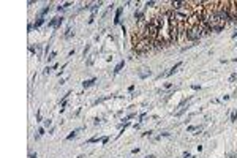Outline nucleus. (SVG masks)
<instances>
[{
    "label": "nucleus",
    "instance_id": "obj_1",
    "mask_svg": "<svg viewBox=\"0 0 237 158\" xmlns=\"http://www.w3.org/2000/svg\"><path fill=\"white\" fill-rule=\"evenodd\" d=\"M202 30L199 27V24H194V25H187V38L190 40V41H196V40H199L202 36Z\"/></svg>",
    "mask_w": 237,
    "mask_h": 158
},
{
    "label": "nucleus",
    "instance_id": "obj_2",
    "mask_svg": "<svg viewBox=\"0 0 237 158\" xmlns=\"http://www.w3.org/2000/svg\"><path fill=\"white\" fill-rule=\"evenodd\" d=\"M62 21H63V17H62V16H60V17H54V19H52V21H51L48 25H49V27H55V29H57L58 25L62 24Z\"/></svg>",
    "mask_w": 237,
    "mask_h": 158
},
{
    "label": "nucleus",
    "instance_id": "obj_3",
    "mask_svg": "<svg viewBox=\"0 0 237 158\" xmlns=\"http://www.w3.org/2000/svg\"><path fill=\"white\" fill-rule=\"evenodd\" d=\"M180 65H182V62H179V63H175V65H174V67L171 68V71H168V73H166V76H171V74H174V73L177 71V68H179Z\"/></svg>",
    "mask_w": 237,
    "mask_h": 158
},
{
    "label": "nucleus",
    "instance_id": "obj_4",
    "mask_svg": "<svg viewBox=\"0 0 237 158\" xmlns=\"http://www.w3.org/2000/svg\"><path fill=\"white\" fill-rule=\"evenodd\" d=\"M43 24H44V19H43V17H40L38 21H36V22L33 24V27H35V29H40V27H41Z\"/></svg>",
    "mask_w": 237,
    "mask_h": 158
},
{
    "label": "nucleus",
    "instance_id": "obj_5",
    "mask_svg": "<svg viewBox=\"0 0 237 158\" xmlns=\"http://www.w3.org/2000/svg\"><path fill=\"white\" fill-rule=\"evenodd\" d=\"M95 81H96V79L93 77V79H89V81H84L82 84H84V87H90V85H92V84H93Z\"/></svg>",
    "mask_w": 237,
    "mask_h": 158
},
{
    "label": "nucleus",
    "instance_id": "obj_6",
    "mask_svg": "<svg viewBox=\"0 0 237 158\" xmlns=\"http://www.w3.org/2000/svg\"><path fill=\"white\" fill-rule=\"evenodd\" d=\"M120 13H122V8H118V10H117V13H115V19H114V22H115V24H118V19H120Z\"/></svg>",
    "mask_w": 237,
    "mask_h": 158
},
{
    "label": "nucleus",
    "instance_id": "obj_7",
    "mask_svg": "<svg viewBox=\"0 0 237 158\" xmlns=\"http://www.w3.org/2000/svg\"><path fill=\"white\" fill-rule=\"evenodd\" d=\"M122 67H123V62H120V63H118V65L115 67V70H114V73H118V71H120V70H122Z\"/></svg>",
    "mask_w": 237,
    "mask_h": 158
},
{
    "label": "nucleus",
    "instance_id": "obj_8",
    "mask_svg": "<svg viewBox=\"0 0 237 158\" xmlns=\"http://www.w3.org/2000/svg\"><path fill=\"white\" fill-rule=\"evenodd\" d=\"M76 133H77V130H76V131H73L71 134H68V136H67V139H73V137L76 136Z\"/></svg>",
    "mask_w": 237,
    "mask_h": 158
},
{
    "label": "nucleus",
    "instance_id": "obj_9",
    "mask_svg": "<svg viewBox=\"0 0 237 158\" xmlns=\"http://www.w3.org/2000/svg\"><path fill=\"white\" fill-rule=\"evenodd\" d=\"M55 55H57V52H51V55L48 57V60H52V58H55Z\"/></svg>",
    "mask_w": 237,
    "mask_h": 158
},
{
    "label": "nucleus",
    "instance_id": "obj_10",
    "mask_svg": "<svg viewBox=\"0 0 237 158\" xmlns=\"http://www.w3.org/2000/svg\"><path fill=\"white\" fill-rule=\"evenodd\" d=\"M70 36H71V29H68L67 33H65V38H70Z\"/></svg>",
    "mask_w": 237,
    "mask_h": 158
},
{
    "label": "nucleus",
    "instance_id": "obj_11",
    "mask_svg": "<svg viewBox=\"0 0 237 158\" xmlns=\"http://www.w3.org/2000/svg\"><path fill=\"white\" fill-rule=\"evenodd\" d=\"M51 71H52V68H49V67H48V68H46V70H44V73H46V74H49V73H51Z\"/></svg>",
    "mask_w": 237,
    "mask_h": 158
},
{
    "label": "nucleus",
    "instance_id": "obj_12",
    "mask_svg": "<svg viewBox=\"0 0 237 158\" xmlns=\"http://www.w3.org/2000/svg\"><path fill=\"white\" fill-rule=\"evenodd\" d=\"M235 118H237V115H235V114H231V120H232V122L235 120Z\"/></svg>",
    "mask_w": 237,
    "mask_h": 158
},
{
    "label": "nucleus",
    "instance_id": "obj_13",
    "mask_svg": "<svg viewBox=\"0 0 237 158\" xmlns=\"http://www.w3.org/2000/svg\"><path fill=\"white\" fill-rule=\"evenodd\" d=\"M194 130H199V128H196V127H190L188 128V131H194Z\"/></svg>",
    "mask_w": 237,
    "mask_h": 158
},
{
    "label": "nucleus",
    "instance_id": "obj_14",
    "mask_svg": "<svg viewBox=\"0 0 237 158\" xmlns=\"http://www.w3.org/2000/svg\"><path fill=\"white\" fill-rule=\"evenodd\" d=\"M29 158H36V153H32V155H30Z\"/></svg>",
    "mask_w": 237,
    "mask_h": 158
},
{
    "label": "nucleus",
    "instance_id": "obj_15",
    "mask_svg": "<svg viewBox=\"0 0 237 158\" xmlns=\"http://www.w3.org/2000/svg\"><path fill=\"white\" fill-rule=\"evenodd\" d=\"M235 36H237V32H234V33H232V38H235Z\"/></svg>",
    "mask_w": 237,
    "mask_h": 158
},
{
    "label": "nucleus",
    "instance_id": "obj_16",
    "mask_svg": "<svg viewBox=\"0 0 237 158\" xmlns=\"http://www.w3.org/2000/svg\"><path fill=\"white\" fill-rule=\"evenodd\" d=\"M146 158H155V156H153V155H149V156H146Z\"/></svg>",
    "mask_w": 237,
    "mask_h": 158
},
{
    "label": "nucleus",
    "instance_id": "obj_17",
    "mask_svg": "<svg viewBox=\"0 0 237 158\" xmlns=\"http://www.w3.org/2000/svg\"><path fill=\"white\" fill-rule=\"evenodd\" d=\"M235 6H237V2H235Z\"/></svg>",
    "mask_w": 237,
    "mask_h": 158
}]
</instances>
